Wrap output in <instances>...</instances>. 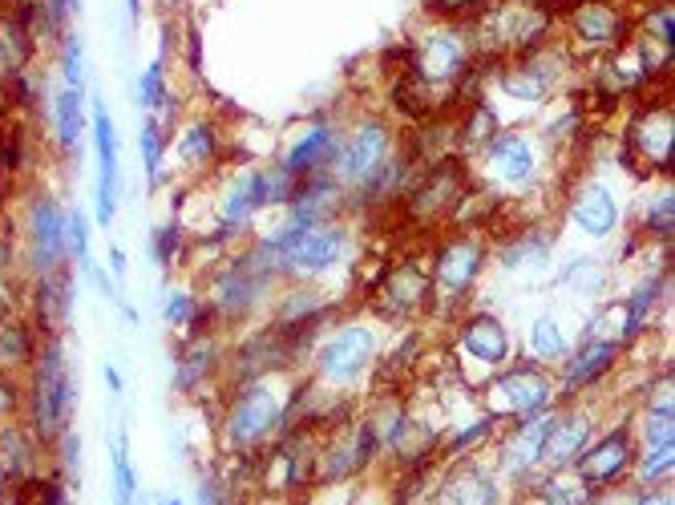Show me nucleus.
Wrapping results in <instances>:
<instances>
[{
  "label": "nucleus",
  "mask_w": 675,
  "mask_h": 505,
  "mask_svg": "<svg viewBox=\"0 0 675 505\" xmlns=\"http://www.w3.org/2000/svg\"><path fill=\"white\" fill-rule=\"evenodd\" d=\"M554 420L559 417H550V413H542V417H530L522 429L514 433V441L505 445L502 453V465H505V474H526L530 465L542 462V449H547V437L550 429H554Z\"/></svg>",
  "instance_id": "nucleus-18"
},
{
  "label": "nucleus",
  "mask_w": 675,
  "mask_h": 505,
  "mask_svg": "<svg viewBox=\"0 0 675 505\" xmlns=\"http://www.w3.org/2000/svg\"><path fill=\"white\" fill-rule=\"evenodd\" d=\"M279 417H284V404H279V396L272 392V384L255 380L251 389H243L239 396H235V404H230L227 445L239 449V453L251 449V445H259V441H263V437L279 425Z\"/></svg>",
  "instance_id": "nucleus-3"
},
{
  "label": "nucleus",
  "mask_w": 675,
  "mask_h": 505,
  "mask_svg": "<svg viewBox=\"0 0 675 505\" xmlns=\"http://www.w3.org/2000/svg\"><path fill=\"white\" fill-rule=\"evenodd\" d=\"M489 425H493V417H482V420H477V425H470V429H465V433H461L458 441H453V453H461V449L477 445V441H482V437L489 433Z\"/></svg>",
  "instance_id": "nucleus-48"
},
{
  "label": "nucleus",
  "mask_w": 675,
  "mask_h": 505,
  "mask_svg": "<svg viewBox=\"0 0 675 505\" xmlns=\"http://www.w3.org/2000/svg\"><path fill=\"white\" fill-rule=\"evenodd\" d=\"M33 361V336L21 319L0 324V368H21Z\"/></svg>",
  "instance_id": "nucleus-30"
},
{
  "label": "nucleus",
  "mask_w": 675,
  "mask_h": 505,
  "mask_svg": "<svg viewBox=\"0 0 675 505\" xmlns=\"http://www.w3.org/2000/svg\"><path fill=\"white\" fill-rule=\"evenodd\" d=\"M493 33H498V45L502 49H534L547 33V16L530 9V4H502L498 9V21H493Z\"/></svg>",
  "instance_id": "nucleus-16"
},
{
  "label": "nucleus",
  "mask_w": 675,
  "mask_h": 505,
  "mask_svg": "<svg viewBox=\"0 0 675 505\" xmlns=\"http://www.w3.org/2000/svg\"><path fill=\"white\" fill-rule=\"evenodd\" d=\"M493 396L505 413H538L550 401V380L534 368H514L502 380H493Z\"/></svg>",
  "instance_id": "nucleus-11"
},
{
  "label": "nucleus",
  "mask_w": 675,
  "mask_h": 505,
  "mask_svg": "<svg viewBox=\"0 0 675 505\" xmlns=\"http://www.w3.org/2000/svg\"><path fill=\"white\" fill-rule=\"evenodd\" d=\"M70 401H73V384H70V368H65V352L53 340L41 352L37 376H33V425H37V433L41 437L61 433V425L70 417Z\"/></svg>",
  "instance_id": "nucleus-1"
},
{
  "label": "nucleus",
  "mask_w": 675,
  "mask_h": 505,
  "mask_svg": "<svg viewBox=\"0 0 675 505\" xmlns=\"http://www.w3.org/2000/svg\"><path fill=\"white\" fill-rule=\"evenodd\" d=\"M571 218H575L578 231L590 235V239H607V235H615V227H618L615 194H611L607 187H599V182H590V187L575 199Z\"/></svg>",
  "instance_id": "nucleus-15"
},
{
  "label": "nucleus",
  "mask_w": 675,
  "mask_h": 505,
  "mask_svg": "<svg viewBox=\"0 0 675 505\" xmlns=\"http://www.w3.org/2000/svg\"><path fill=\"white\" fill-rule=\"evenodd\" d=\"M409 65H413V77L425 81V86H441V81H458L461 73L470 70V45L458 29H433L425 41L409 53Z\"/></svg>",
  "instance_id": "nucleus-4"
},
{
  "label": "nucleus",
  "mask_w": 675,
  "mask_h": 505,
  "mask_svg": "<svg viewBox=\"0 0 675 505\" xmlns=\"http://www.w3.org/2000/svg\"><path fill=\"white\" fill-rule=\"evenodd\" d=\"M105 380H110V389L122 392V373H117L114 364H105Z\"/></svg>",
  "instance_id": "nucleus-55"
},
{
  "label": "nucleus",
  "mask_w": 675,
  "mask_h": 505,
  "mask_svg": "<svg viewBox=\"0 0 675 505\" xmlns=\"http://www.w3.org/2000/svg\"><path fill=\"white\" fill-rule=\"evenodd\" d=\"M547 247H550V239H538V235H526V239H517V243H510V247H502V267H510V272H517L522 263H547Z\"/></svg>",
  "instance_id": "nucleus-32"
},
{
  "label": "nucleus",
  "mask_w": 675,
  "mask_h": 505,
  "mask_svg": "<svg viewBox=\"0 0 675 505\" xmlns=\"http://www.w3.org/2000/svg\"><path fill=\"white\" fill-rule=\"evenodd\" d=\"M547 505H587V481H550L547 485Z\"/></svg>",
  "instance_id": "nucleus-41"
},
{
  "label": "nucleus",
  "mask_w": 675,
  "mask_h": 505,
  "mask_svg": "<svg viewBox=\"0 0 675 505\" xmlns=\"http://www.w3.org/2000/svg\"><path fill=\"white\" fill-rule=\"evenodd\" d=\"M647 441L651 445H672V401L647 417Z\"/></svg>",
  "instance_id": "nucleus-42"
},
{
  "label": "nucleus",
  "mask_w": 675,
  "mask_h": 505,
  "mask_svg": "<svg viewBox=\"0 0 675 505\" xmlns=\"http://www.w3.org/2000/svg\"><path fill=\"white\" fill-rule=\"evenodd\" d=\"M336 146H340V134H336V126H328V122H316V126H312V130L303 134L300 142L288 150L284 171H288L291 178H296V174H320L332 162Z\"/></svg>",
  "instance_id": "nucleus-17"
},
{
  "label": "nucleus",
  "mask_w": 675,
  "mask_h": 505,
  "mask_svg": "<svg viewBox=\"0 0 675 505\" xmlns=\"http://www.w3.org/2000/svg\"><path fill=\"white\" fill-rule=\"evenodd\" d=\"M486 0H429V9H437V13H446V16H453V13H474V9H482Z\"/></svg>",
  "instance_id": "nucleus-49"
},
{
  "label": "nucleus",
  "mask_w": 675,
  "mask_h": 505,
  "mask_svg": "<svg viewBox=\"0 0 675 505\" xmlns=\"http://www.w3.org/2000/svg\"><path fill=\"white\" fill-rule=\"evenodd\" d=\"M587 437H590V420L583 417V413L571 420H554V429H550V437H547V449H542V462H550V465L575 462L578 453H583V445H587Z\"/></svg>",
  "instance_id": "nucleus-23"
},
{
  "label": "nucleus",
  "mask_w": 675,
  "mask_h": 505,
  "mask_svg": "<svg viewBox=\"0 0 675 505\" xmlns=\"http://www.w3.org/2000/svg\"><path fill=\"white\" fill-rule=\"evenodd\" d=\"M672 462H675L672 445H651L647 449V462H643V477L647 481H660L663 474H672Z\"/></svg>",
  "instance_id": "nucleus-45"
},
{
  "label": "nucleus",
  "mask_w": 675,
  "mask_h": 505,
  "mask_svg": "<svg viewBox=\"0 0 675 505\" xmlns=\"http://www.w3.org/2000/svg\"><path fill=\"white\" fill-rule=\"evenodd\" d=\"M70 300H73V283L70 275L61 272H49L41 275V288H37V312H41L45 328H61L65 319H70Z\"/></svg>",
  "instance_id": "nucleus-24"
},
{
  "label": "nucleus",
  "mask_w": 675,
  "mask_h": 505,
  "mask_svg": "<svg viewBox=\"0 0 675 505\" xmlns=\"http://www.w3.org/2000/svg\"><path fill=\"white\" fill-rule=\"evenodd\" d=\"M166 505H183V502H166Z\"/></svg>",
  "instance_id": "nucleus-57"
},
{
  "label": "nucleus",
  "mask_w": 675,
  "mask_h": 505,
  "mask_svg": "<svg viewBox=\"0 0 675 505\" xmlns=\"http://www.w3.org/2000/svg\"><path fill=\"white\" fill-rule=\"evenodd\" d=\"M166 319L171 324H195V300H190V291H174L171 300H166Z\"/></svg>",
  "instance_id": "nucleus-47"
},
{
  "label": "nucleus",
  "mask_w": 675,
  "mask_h": 505,
  "mask_svg": "<svg viewBox=\"0 0 675 505\" xmlns=\"http://www.w3.org/2000/svg\"><path fill=\"white\" fill-rule=\"evenodd\" d=\"M373 352H376V336L368 328H360V324H348V328H340L328 344L320 348L316 368L332 384H352L373 364Z\"/></svg>",
  "instance_id": "nucleus-5"
},
{
  "label": "nucleus",
  "mask_w": 675,
  "mask_h": 505,
  "mask_svg": "<svg viewBox=\"0 0 675 505\" xmlns=\"http://www.w3.org/2000/svg\"><path fill=\"white\" fill-rule=\"evenodd\" d=\"M461 352L482 364H502L510 356V336L493 316H474L461 328Z\"/></svg>",
  "instance_id": "nucleus-20"
},
{
  "label": "nucleus",
  "mask_w": 675,
  "mask_h": 505,
  "mask_svg": "<svg viewBox=\"0 0 675 505\" xmlns=\"http://www.w3.org/2000/svg\"><path fill=\"white\" fill-rule=\"evenodd\" d=\"M65 247L73 251V260L86 267L89 263V227H86V215H82V211H70V215H65Z\"/></svg>",
  "instance_id": "nucleus-39"
},
{
  "label": "nucleus",
  "mask_w": 675,
  "mask_h": 505,
  "mask_svg": "<svg viewBox=\"0 0 675 505\" xmlns=\"http://www.w3.org/2000/svg\"><path fill=\"white\" fill-rule=\"evenodd\" d=\"M61 77H65V86H70V89L86 86V61H82V37H77V33H70V37H65V53H61Z\"/></svg>",
  "instance_id": "nucleus-37"
},
{
  "label": "nucleus",
  "mask_w": 675,
  "mask_h": 505,
  "mask_svg": "<svg viewBox=\"0 0 675 505\" xmlns=\"http://www.w3.org/2000/svg\"><path fill=\"white\" fill-rule=\"evenodd\" d=\"M82 130H86V110H82V89L61 86L58 93H53V134H58V142L65 146V150H70V146H77Z\"/></svg>",
  "instance_id": "nucleus-25"
},
{
  "label": "nucleus",
  "mask_w": 675,
  "mask_h": 505,
  "mask_svg": "<svg viewBox=\"0 0 675 505\" xmlns=\"http://www.w3.org/2000/svg\"><path fill=\"white\" fill-rule=\"evenodd\" d=\"M486 166L493 174V182L522 187V182H530L538 159H534V146L522 134H493L486 146Z\"/></svg>",
  "instance_id": "nucleus-10"
},
{
  "label": "nucleus",
  "mask_w": 675,
  "mask_h": 505,
  "mask_svg": "<svg viewBox=\"0 0 675 505\" xmlns=\"http://www.w3.org/2000/svg\"><path fill=\"white\" fill-rule=\"evenodd\" d=\"M425 291H429L425 275H421L417 267H401L397 275H388V283H385L388 312H392V316H409V312L425 300Z\"/></svg>",
  "instance_id": "nucleus-26"
},
{
  "label": "nucleus",
  "mask_w": 675,
  "mask_h": 505,
  "mask_svg": "<svg viewBox=\"0 0 675 505\" xmlns=\"http://www.w3.org/2000/svg\"><path fill=\"white\" fill-rule=\"evenodd\" d=\"M126 9H129V16H138L142 13V0H126Z\"/></svg>",
  "instance_id": "nucleus-56"
},
{
  "label": "nucleus",
  "mask_w": 675,
  "mask_h": 505,
  "mask_svg": "<svg viewBox=\"0 0 675 505\" xmlns=\"http://www.w3.org/2000/svg\"><path fill=\"white\" fill-rule=\"evenodd\" d=\"M530 352L542 356V361H559L566 352V340H562V328L554 324V316H538L530 324Z\"/></svg>",
  "instance_id": "nucleus-31"
},
{
  "label": "nucleus",
  "mask_w": 675,
  "mask_h": 505,
  "mask_svg": "<svg viewBox=\"0 0 675 505\" xmlns=\"http://www.w3.org/2000/svg\"><path fill=\"white\" fill-rule=\"evenodd\" d=\"M627 462H632V449H627V433L618 429V433H611L607 441H599V445L578 457V477L590 481V485H599V481H611V477L623 474Z\"/></svg>",
  "instance_id": "nucleus-19"
},
{
  "label": "nucleus",
  "mask_w": 675,
  "mask_h": 505,
  "mask_svg": "<svg viewBox=\"0 0 675 505\" xmlns=\"http://www.w3.org/2000/svg\"><path fill=\"white\" fill-rule=\"evenodd\" d=\"M114 497L117 505H134V465H129L126 433H117L114 441Z\"/></svg>",
  "instance_id": "nucleus-34"
},
{
  "label": "nucleus",
  "mask_w": 675,
  "mask_h": 505,
  "mask_svg": "<svg viewBox=\"0 0 675 505\" xmlns=\"http://www.w3.org/2000/svg\"><path fill=\"white\" fill-rule=\"evenodd\" d=\"M110 272H114V275H126V251H117V247L110 251Z\"/></svg>",
  "instance_id": "nucleus-51"
},
{
  "label": "nucleus",
  "mask_w": 675,
  "mask_h": 505,
  "mask_svg": "<svg viewBox=\"0 0 675 505\" xmlns=\"http://www.w3.org/2000/svg\"><path fill=\"white\" fill-rule=\"evenodd\" d=\"M392 159V134H388L385 122H376V117H368V122H360L357 134L348 138V142L336 146V154H332V162H336V182L345 187V182H368L376 171H385V162Z\"/></svg>",
  "instance_id": "nucleus-2"
},
{
  "label": "nucleus",
  "mask_w": 675,
  "mask_h": 505,
  "mask_svg": "<svg viewBox=\"0 0 675 505\" xmlns=\"http://www.w3.org/2000/svg\"><path fill=\"white\" fill-rule=\"evenodd\" d=\"M461 199H465L461 166L458 162H446L441 171H433L429 182H421V187L413 190V211H417L421 218H437V215H446L449 206H458Z\"/></svg>",
  "instance_id": "nucleus-14"
},
{
  "label": "nucleus",
  "mask_w": 675,
  "mask_h": 505,
  "mask_svg": "<svg viewBox=\"0 0 675 505\" xmlns=\"http://www.w3.org/2000/svg\"><path fill=\"white\" fill-rule=\"evenodd\" d=\"M263 283H267V272L247 255V260L230 263L227 272L218 275L215 288H211V303H215V312L223 319H243L263 295Z\"/></svg>",
  "instance_id": "nucleus-7"
},
{
  "label": "nucleus",
  "mask_w": 675,
  "mask_h": 505,
  "mask_svg": "<svg viewBox=\"0 0 675 505\" xmlns=\"http://www.w3.org/2000/svg\"><path fill=\"white\" fill-rule=\"evenodd\" d=\"M9 408H13V389H9L4 380H0V417H4Z\"/></svg>",
  "instance_id": "nucleus-54"
},
{
  "label": "nucleus",
  "mask_w": 675,
  "mask_h": 505,
  "mask_svg": "<svg viewBox=\"0 0 675 505\" xmlns=\"http://www.w3.org/2000/svg\"><path fill=\"white\" fill-rule=\"evenodd\" d=\"M566 283H571V288L575 291H603V275H599V267H595V263H575V267H571V272H566Z\"/></svg>",
  "instance_id": "nucleus-44"
},
{
  "label": "nucleus",
  "mask_w": 675,
  "mask_h": 505,
  "mask_svg": "<svg viewBox=\"0 0 675 505\" xmlns=\"http://www.w3.org/2000/svg\"><path fill=\"white\" fill-rule=\"evenodd\" d=\"M211 368H215V340H195L183 352V364L174 373V389H195L211 376Z\"/></svg>",
  "instance_id": "nucleus-28"
},
{
  "label": "nucleus",
  "mask_w": 675,
  "mask_h": 505,
  "mask_svg": "<svg viewBox=\"0 0 675 505\" xmlns=\"http://www.w3.org/2000/svg\"><path fill=\"white\" fill-rule=\"evenodd\" d=\"M449 502L453 505H493V485L482 474H465L449 485Z\"/></svg>",
  "instance_id": "nucleus-33"
},
{
  "label": "nucleus",
  "mask_w": 675,
  "mask_h": 505,
  "mask_svg": "<svg viewBox=\"0 0 675 505\" xmlns=\"http://www.w3.org/2000/svg\"><path fill=\"white\" fill-rule=\"evenodd\" d=\"M502 89L505 93H514V98H522V101H542L547 98V86L534 77L526 65H517V70H510L502 77Z\"/></svg>",
  "instance_id": "nucleus-36"
},
{
  "label": "nucleus",
  "mask_w": 675,
  "mask_h": 505,
  "mask_svg": "<svg viewBox=\"0 0 675 505\" xmlns=\"http://www.w3.org/2000/svg\"><path fill=\"white\" fill-rule=\"evenodd\" d=\"M675 13L672 4H655V13H651V21H647V29H651V37L660 45H667V53H672V41H675Z\"/></svg>",
  "instance_id": "nucleus-43"
},
{
  "label": "nucleus",
  "mask_w": 675,
  "mask_h": 505,
  "mask_svg": "<svg viewBox=\"0 0 675 505\" xmlns=\"http://www.w3.org/2000/svg\"><path fill=\"white\" fill-rule=\"evenodd\" d=\"M267 202V187H263V174L247 171L235 178V187L223 194V206H218V215H223V223L227 227H243L247 218L255 215L259 206Z\"/></svg>",
  "instance_id": "nucleus-21"
},
{
  "label": "nucleus",
  "mask_w": 675,
  "mask_h": 505,
  "mask_svg": "<svg viewBox=\"0 0 675 505\" xmlns=\"http://www.w3.org/2000/svg\"><path fill=\"white\" fill-rule=\"evenodd\" d=\"M0 474L4 477H21V481H29L33 474V449L29 441L21 437V429H4L0 433Z\"/></svg>",
  "instance_id": "nucleus-29"
},
{
  "label": "nucleus",
  "mask_w": 675,
  "mask_h": 505,
  "mask_svg": "<svg viewBox=\"0 0 675 505\" xmlns=\"http://www.w3.org/2000/svg\"><path fill=\"white\" fill-rule=\"evenodd\" d=\"M647 227L655 235H672V190H663L660 199L651 202V211H647Z\"/></svg>",
  "instance_id": "nucleus-46"
},
{
  "label": "nucleus",
  "mask_w": 675,
  "mask_h": 505,
  "mask_svg": "<svg viewBox=\"0 0 675 505\" xmlns=\"http://www.w3.org/2000/svg\"><path fill=\"white\" fill-rule=\"evenodd\" d=\"M571 29H575L578 41L587 45H615L627 37V21L607 0H583L575 13H571Z\"/></svg>",
  "instance_id": "nucleus-13"
},
{
  "label": "nucleus",
  "mask_w": 675,
  "mask_h": 505,
  "mask_svg": "<svg viewBox=\"0 0 675 505\" xmlns=\"http://www.w3.org/2000/svg\"><path fill=\"white\" fill-rule=\"evenodd\" d=\"M61 457H65V465H77V441H73V437L61 441Z\"/></svg>",
  "instance_id": "nucleus-52"
},
{
  "label": "nucleus",
  "mask_w": 675,
  "mask_h": 505,
  "mask_svg": "<svg viewBox=\"0 0 675 505\" xmlns=\"http://www.w3.org/2000/svg\"><path fill=\"white\" fill-rule=\"evenodd\" d=\"M142 166H146V178L159 182V174H162V122L159 117H146V126H142Z\"/></svg>",
  "instance_id": "nucleus-35"
},
{
  "label": "nucleus",
  "mask_w": 675,
  "mask_h": 505,
  "mask_svg": "<svg viewBox=\"0 0 675 505\" xmlns=\"http://www.w3.org/2000/svg\"><path fill=\"white\" fill-rule=\"evenodd\" d=\"M611 361H615V344L611 340H590V344H583L571 356V364H566V389H587L590 380H599V376L611 368Z\"/></svg>",
  "instance_id": "nucleus-22"
},
{
  "label": "nucleus",
  "mask_w": 675,
  "mask_h": 505,
  "mask_svg": "<svg viewBox=\"0 0 675 505\" xmlns=\"http://www.w3.org/2000/svg\"><path fill=\"white\" fill-rule=\"evenodd\" d=\"M93 142H98V223L114 218V194H117V146H114V122L105 101H93Z\"/></svg>",
  "instance_id": "nucleus-9"
},
{
  "label": "nucleus",
  "mask_w": 675,
  "mask_h": 505,
  "mask_svg": "<svg viewBox=\"0 0 675 505\" xmlns=\"http://www.w3.org/2000/svg\"><path fill=\"white\" fill-rule=\"evenodd\" d=\"M218 154V134L211 122H190L187 130L178 134V159L187 166H202Z\"/></svg>",
  "instance_id": "nucleus-27"
},
{
  "label": "nucleus",
  "mask_w": 675,
  "mask_h": 505,
  "mask_svg": "<svg viewBox=\"0 0 675 505\" xmlns=\"http://www.w3.org/2000/svg\"><path fill=\"white\" fill-rule=\"evenodd\" d=\"M635 505H672V493H647V497H639Z\"/></svg>",
  "instance_id": "nucleus-53"
},
{
  "label": "nucleus",
  "mask_w": 675,
  "mask_h": 505,
  "mask_svg": "<svg viewBox=\"0 0 675 505\" xmlns=\"http://www.w3.org/2000/svg\"><path fill=\"white\" fill-rule=\"evenodd\" d=\"M655 295H660V279H647V283H639V291L632 295V307H627V336H635L639 328H643V319H647V312H651Z\"/></svg>",
  "instance_id": "nucleus-38"
},
{
  "label": "nucleus",
  "mask_w": 675,
  "mask_h": 505,
  "mask_svg": "<svg viewBox=\"0 0 675 505\" xmlns=\"http://www.w3.org/2000/svg\"><path fill=\"white\" fill-rule=\"evenodd\" d=\"M672 105H651L632 122V142L647 162L672 166Z\"/></svg>",
  "instance_id": "nucleus-12"
},
{
  "label": "nucleus",
  "mask_w": 675,
  "mask_h": 505,
  "mask_svg": "<svg viewBox=\"0 0 675 505\" xmlns=\"http://www.w3.org/2000/svg\"><path fill=\"white\" fill-rule=\"evenodd\" d=\"M482 263H486V247L477 239H453L437 251V288L446 295H465L474 288Z\"/></svg>",
  "instance_id": "nucleus-8"
},
{
  "label": "nucleus",
  "mask_w": 675,
  "mask_h": 505,
  "mask_svg": "<svg viewBox=\"0 0 675 505\" xmlns=\"http://www.w3.org/2000/svg\"><path fill=\"white\" fill-rule=\"evenodd\" d=\"M138 101L150 105V110H159L162 101H166V77H162V58L142 73V86H138Z\"/></svg>",
  "instance_id": "nucleus-40"
},
{
  "label": "nucleus",
  "mask_w": 675,
  "mask_h": 505,
  "mask_svg": "<svg viewBox=\"0 0 675 505\" xmlns=\"http://www.w3.org/2000/svg\"><path fill=\"white\" fill-rule=\"evenodd\" d=\"M29 251L37 275L58 272L61 260H65V215L49 194H41L29 206Z\"/></svg>",
  "instance_id": "nucleus-6"
},
{
  "label": "nucleus",
  "mask_w": 675,
  "mask_h": 505,
  "mask_svg": "<svg viewBox=\"0 0 675 505\" xmlns=\"http://www.w3.org/2000/svg\"><path fill=\"white\" fill-rule=\"evenodd\" d=\"M199 497H202V505H223V493H218V481H202Z\"/></svg>",
  "instance_id": "nucleus-50"
}]
</instances>
